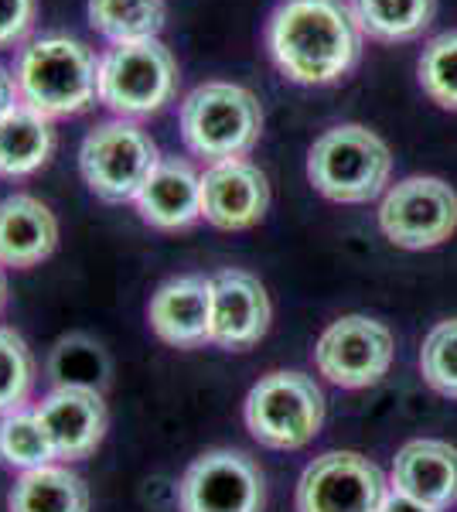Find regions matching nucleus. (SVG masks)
I'll use <instances>...</instances> for the list:
<instances>
[{
	"label": "nucleus",
	"mask_w": 457,
	"mask_h": 512,
	"mask_svg": "<svg viewBox=\"0 0 457 512\" xmlns=\"http://www.w3.org/2000/svg\"><path fill=\"white\" fill-rule=\"evenodd\" d=\"M267 52L297 86H328L355 69L362 28L345 0H280L267 21Z\"/></svg>",
	"instance_id": "f257e3e1"
},
{
	"label": "nucleus",
	"mask_w": 457,
	"mask_h": 512,
	"mask_svg": "<svg viewBox=\"0 0 457 512\" xmlns=\"http://www.w3.org/2000/svg\"><path fill=\"white\" fill-rule=\"evenodd\" d=\"M21 103L48 120L79 117L99 99V59L86 41L52 31L24 41L14 59Z\"/></svg>",
	"instance_id": "f03ea898"
},
{
	"label": "nucleus",
	"mask_w": 457,
	"mask_h": 512,
	"mask_svg": "<svg viewBox=\"0 0 457 512\" xmlns=\"http://www.w3.org/2000/svg\"><path fill=\"white\" fill-rule=\"evenodd\" d=\"M181 140L209 164L246 158L263 134L260 99L236 82H202L181 99Z\"/></svg>",
	"instance_id": "7ed1b4c3"
},
{
	"label": "nucleus",
	"mask_w": 457,
	"mask_h": 512,
	"mask_svg": "<svg viewBox=\"0 0 457 512\" xmlns=\"http://www.w3.org/2000/svg\"><path fill=\"white\" fill-rule=\"evenodd\" d=\"M393 171L386 140L359 123L331 127L307 151V181L342 205H362L382 195Z\"/></svg>",
	"instance_id": "20e7f679"
},
{
	"label": "nucleus",
	"mask_w": 457,
	"mask_h": 512,
	"mask_svg": "<svg viewBox=\"0 0 457 512\" xmlns=\"http://www.w3.org/2000/svg\"><path fill=\"white\" fill-rule=\"evenodd\" d=\"M178 93V62L161 38L110 45L99 55V103L120 120L161 113Z\"/></svg>",
	"instance_id": "39448f33"
},
{
	"label": "nucleus",
	"mask_w": 457,
	"mask_h": 512,
	"mask_svg": "<svg viewBox=\"0 0 457 512\" xmlns=\"http://www.w3.org/2000/svg\"><path fill=\"white\" fill-rule=\"evenodd\" d=\"M157 161L161 154L154 137L137 120H103L79 144L82 181L89 185V192L110 205L134 202Z\"/></svg>",
	"instance_id": "423d86ee"
},
{
	"label": "nucleus",
	"mask_w": 457,
	"mask_h": 512,
	"mask_svg": "<svg viewBox=\"0 0 457 512\" xmlns=\"http://www.w3.org/2000/svg\"><path fill=\"white\" fill-rule=\"evenodd\" d=\"M246 427L263 448L297 451L318 437L324 424V396L311 376L294 369L267 373L249 390L243 407Z\"/></svg>",
	"instance_id": "0eeeda50"
},
{
	"label": "nucleus",
	"mask_w": 457,
	"mask_h": 512,
	"mask_svg": "<svg viewBox=\"0 0 457 512\" xmlns=\"http://www.w3.org/2000/svg\"><path fill=\"white\" fill-rule=\"evenodd\" d=\"M379 229L403 250H434L457 229V192L440 178H406L382 198Z\"/></svg>",
	"instance_id": "6e6552de"
},
{
	"label": "nucleus",
	"mask_w": 457,
	"mask_h": 512,
	"mask_svg": "<svg viewBox=\"0 0 457 512\" xmlns=\"http://www.w3.org/2000/svg\"><path fill=\"white\" fill-rule=\"evenodd\" d=\"M267 485L249 454L215 448L198 454L178 482L181 512H263Z\"/></svg>",
	"instance_id": "1a4fd4ad"
},
{
	"label": "nucleus",
	"mask_w": 457,
	"mask_h": 512,
	"mask_svg": "<svg viewBox=\"0 0 457 512\" xmlns=\"http://www.w3.org/2000/svg\"><path fill=\"white\" fill-rule=\"evenodd\" d=\"M386 478L355 451H328L304 468L297 512H382Z\"/></svg>",
	"instance_id": "9d476101"
},
{
	"label": "nucleus",
	"mask_w": 457,
	"mask_h": 512,
	"mask_svg": "<svg viewBox=\"0 0 457 512\" xmlns=\"http://www.w3.org/2000/svg\"><path fill=\"white\" fill-rule=\"evenodd\" d=\"M314 362H318V373L335 386L362 390L386 376L389 362H393V335L386 325L365 315L338 318L318 338Z\"/></svg>",
	"instance_id": "9b49d317"
},
{
	"label": "nucleus",
	"mask_w": 457,
	"mask_h": 512,
	"mask_svg": "<svg viewBox=\"0 0 457 512\" xmlns=\"http://www.w3.org/2000/svg\"><path fill=\"white\" fill-rule=\"evenodd\" d=\"M270 185L253 161H219L202 175V219L215 229L239 233L267 216Z\"/></svg>",
	"instance_id": "f8f14e48"
},
{
	"label": "nucleus",
	"mask_w": 457,
	"mask_h": 512,
	"mask_svg": "<svg viewBox=\"0 0 457 512\" xmlns=\"http://www.w3.org/2000/svg\"><path fill=\"white\" fill-rule=\"evenodd\" d=\"M270 328V297L260 277L246 270H219L212 277V332L209 342L239 352L256 345Z\"/></svg>",
	"instance_id": "ddd939ff"
},
{
	"label": "nucleus",
	"mask_w": 457,
	"mask_h": 512,
	"mask_svg": "<svg viewBox=\"0 0 457 512\" xmlns=\"http://www.w3.org/2000/svg\"><path fill=\"white\" fill-rule=\"evenodd\" d=\"M35 410L48 431L55 458L62 461L89 458L103 444L106 424H110L103 393L82 390V386H55L52 393L41 396Z\"/></svg>",
	"instance_id": "4468645a"
},
{
	"label": "nucleus",
	"mask_w": 457,
	"mask_h": 512,
	"mask_svg": "<svg viewBox=\"0 0 457 512\" xmlns=\"http://www.w3.org/2000/svg\"><path fill=\"white\" fill-rule=\"evenodd\" d=\"M154 335L174 349H195L212 332V277L185 274L161 284L147 304Z\"/></svg>",
	"instance_id": "2eb2a0df"
},
{
	"label": "nucleus",
	"mask_w": 457,
	"mask_h": 512,
	"mask_svg": "<svg viewBox=\"0 0 457 512\" xmlns=\"http://www.w3.org/2000/svg\"><path fill=\"white\" fill-rule=\"evenodd\" d=\"M140 219L161 233H178L202 219V175L181 158H161L134 198Z\"/></svg>",
	"instance_id": "dca6fc26"
},
{
	"label": "nucleus",
	"mask_w": 457,
	"mask_h": 512,
	"mask_svg": "<svg viewBox=\"0 0 457 512\" xmlns=\"http://www.w3.org/2000/svg\"><path fill=\"white\" fill-rule=\"evenodd\" d=\"M58 219L35 195L0 198V267L31 270L55 253Z\"/></svg>",
	"instance_id": "f3484780"
},
{
	"label": "nucleus",
	"mask_w": 457,
	"mask_h": 512,
	"mask_svg": "<svg viewBox=\"0 0 457 512\" xmlns=\"http://www.w3.org/2000/svg\"><path fill=\"white\" fill-rule=\"evenodd\" d=\"M393 485L434 512L451 509L457 502V448L447 441H410L396 454Z\"/></svg>",
	"instance_id": "a211bd4d"
},
{
	"label": "nucleus",
	"mask_w": 457,
	"mask_h": 512,
	"mask_svg": "<svg viewBox=\"0 0 457 512\" xmlns=\"http://www.w3.org/2000/svg\"><path fill=\"white\" fill-rule=\"evenodd\" d=\"M55 151L52 120L31 106H14L0 120V178H28L48 164Z\"/></svg>",
	"instance_id": "6ab92c4d"
},
{
	"label": "nucleus",
	"mask_w": 457,
	"mask_h": 512,
	"mask_svg": "<svg viewBox=\"0 0 457 512\" xmlns=\"http://www.w3.org/2000/svg\"><path fill=\"white\" fill-rule=\"evenodd\" d=\"M7 512H89V485L62 465L21 472L7 495Z\"/></svg>",
	"instance_id": "aec40b11"
},
{
	"label": "nucleus",
	"mask_w": 457,
	"mask_h": 512,
	"mask_svg": "<svg viewBox=\"0 0 457 512\" xmlns=\"http://www.w3.org/2000/svg\"><path fill=\"white\" fill-rule=\"evenodd\" d=\"M362 35L376 41H413L434 24L437 0H348Z\"/></svg>",
	"instance_id": "412c9836"
},
{
	"label": "nucleus",
	"mask_w": 457,
	"mask_h": 512,
	"mask_svg": "<svg viewBox=\"0 0 457 512\" xmlns=\"http://www.w3.org/2000/svg\"><path fill=\"white\" fill-rule=\"evenodd\" d=\"M86 14L99 38L110 45H130L161 35L168 7L164 0H89Z\"/></svg>",
	"instance_id": "4be33fe9"
},
{
	"label": "nucleus",
	"mask_w": 457,
	"mask_h": 512,
	"mask_svg": "<svg viewBox=\"0 0 457 512\" xmlns=\"http://www.w3.org/2000/svg\"><path fill=\"white\" fill-rule=\"evenodd\" d=\"M113 362L110 352L96 342V338L72 332L62 335L52 345L48 355V379L55 386H82V390H99L103 393L110 386Z\"/></svg>",
	"instance_id": "5701e85b"
},
{
	"label": "nucleus",
	"mask_w": 457,
	"mask_h": 512,
	"mask_svg": "<svg viewBox=\"0 0 457 512\" xmlns=\"http://www.w3.org/2000/svg\"><path fill=\"white\" fill-rule=\"evenodd\" d=\"M0 461L18 472L55 465V448L35 407H21L0 417Z\"/></svg>",
	"instance_id": "b1692460"
},
{
	"label": "nucleus",
	"mask_w": 457,
	"mask_h": 512,
	"mask_svg": "<svg viewBox=\"0 0 457 512\" xmlns=\"http://www.w3.org/2000/svg\"><path fill=\"white\" fill-rule=\"evenodd\" d=\"M35 379L38 366L28 342L14 328L0 325V417L14 414V410H21L28 403Z\"/></svg>",
	"instance_id": "393cba45"
},
{
	"label": "nucleus",
	"mask_w": 457,
	"mask_h": 512,
	"mask_svg": "<svg viewBox=\"0 0 457 512\" xmlns=\"http://www.w3.org/2000/svg\"><path fill=\"white\" fill-rule=\"evenodd\" d=\"M420 86L444 110H457V31L427 41L420 55Z\"/></svg>",
	"instance_id": "a878e982"
},
{
	"label": "nucleus",
	"mask_w": 457,
	"mask_h": 512,
	"mask_svg": "<svg viewBox=\"0 0 457 512\" xmlns=\"http://www.w3.org/2000/svg\"><path fill=\"white\" fill-rule=\"evenodd\" d=\"M420 373L437 393L457 400V318L440 321L434 332L423 338Z\"/></svg>",
	"instance_id": "bb28decb"
},
{
	"label": "nucleus",
	"mask_w": 457,
	"mask_h": 512,
	"mask_svg": "<svg viewBox=\"0 0 457 512\" xmlns=\"http://www.w3.org/2000/svg\"><path fill=\"white\" fill-rule=\"evenodd\" d=\"M38 21V0H0V48H11L31 35Z\"/></svg>",
	"instance_id": "cd10ccee"
},
{
	"label": "nucleus",
	"mask_w": 457,
	"mask_h": 512,
	"mask_svg": "<svg viewBox=\"0 0 457 512\" xmlns=\"http://www.w3.org/2000/svg\"><path fill=\"white\" fill-rule=\"evenodd\" d=\"M14 106H21L18 79H14L11 69H4V65H0V120H4L7 113L14 110Z\"/></svg>",
	"instance_id": "c85d7f7f"
},
{
	"label": "nucleus",
	"mask_w": 457,
	"mask_h": 512,
	"mask_svg": "<svg viewBox=\"0 0 457 512\" xmlns=\"http://www.w3.org/2000/svg\"><path fill=\"white\" fill-rule=\"evenodd\" d=\"M382 512H434V509H427V506H420V502H413V499H406V495H386V502H382Z\"/></svg>",
	"instance_id": "c756f323"
},
{
	"label": "nucleus",
	"mask_w": 457,
	"mask_h": 512,
	"mask_svg": "<svg viewBox=\"0 0 457 512\" xmlns=\"http://www.w3.org/2000/svg\"><path fill=\"white\" fill-rule=\"evenodd\" d=\"M7 301V277H4V267H0V308H4Z\"/></svg>",
	"instance_id": "7c9ffc66"
}]
</instances>
